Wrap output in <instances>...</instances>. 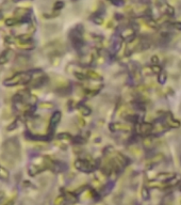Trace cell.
I'll use <instances>...</instances> for the list:
<instances>
[{
    "instance_id": "cell-3",
    "label": "cell",
    "mask_w": 181,
    "mask_h": 205,
    "mask_svg": "<svg viewBox=\"0 0 181 205\" xmlns=\"http://www.w3.org/2000/svg\"><path fill=\"white\" fill-rule=\"evenodd\" d=\"M32 80V76H31L30 72H19L17 74L13 75L10 78H7L3 81V85L5 87H15V85H27L30 83Z\"/></svg>"
},
{
    "instance_id": "cell-16",
    "label": "cell",
    "mask_w": 181,
    "mask_h": 205,
    "mask_svg": "<svg viewBox=\"0 0 181 205\" xmlns=\"http://www.w3.org/2000/svg\"><path fill=\"white\" fill-rule=\"evenodd\" d=\"M84 75L85 79H92L94 81H100L102 79V77L94 71H84Z\"/></svg>"
},
{
    "instance_id": "cell-25",
    "label": "cell",
    "mask_w": 181,
    "mask_h": 205,
    "mask_svg": "<svg viewBox=\"0 0 181 205\" xmlns=\"http://www.w3.org/2000/svg\"><path fill=\"white\" fill-rule=\"evenodd\" d=\"M72 141L76 145H81V144H83L85 142V139L83 137H81V136H77V137L72 138Z\"/></svg>"
},
{
    "instance_id": "cell-17",
    "label": "cell",
    "mask_w": 181,
    "mask_h": 205,
    "mask_svg": "<svg viewBox=\"0 0 181 205\" xmlns=\"http://www.w3.org/2000/svg\"><path fill=\"white\" fill-rule=\"evenodd\" d=\"M44 31L47 33V34H52V33H57L60 31V27L59 25L57 24H49V25H45L44 27Z\"/></svg>"
},
{
    "instance_id": "cell-2",
    "label": "cell",
    "mask_w": 181,
    "mask_h": 205,
    "mask_svg": "<svg viewBox=\"0 0 181 205\" xmlns=\"http://www.w3.org/2000/svg\"><path fill=\"white\" fill-rule=\"evenodd\" d=\"M83 26L82 25H77L76 27L72 29L68 33V39L70 44L76 48L77 50H80L84 46V40H83Z\"/></svg>"
},
{
    "instance_id": "cell-18",
    "label": "cell",
    "mask_w": 181,
    "mask_h": 205,
    "mask_svg": "<svg viewBox=\"0 0 181 205\" xmlns=\"http://www.w3.org/2000/svg\"><path fill=\"white\" fill-rule=\"evenodd\" d=\"M9 60H10V51L9 50H5L0 55V65H5V63L9 62Z\"/></svg>"
},
{
    "instance_id": "cell-11",
    "label": "cell",
    "mask_w": 181,
    "mask_h": 205,
    "mask_svg": "<svg viewBox=\"0 0 181 205\" xmlns=\"http://www.w3.org/2000/svg\"><path fill=\"white\" fill-rule=\"evenodd\" d=\"M164 121H165V125L167 127H172V128H179L180 127V122L176 119H174V116L170 113H164L163 116Z\"/></svg>"
},
{
    "instance_id": "cell-12",
    "label": "cell",
    "mask_w": 181,
    "mask_h": 205,
    "mask_svg": "<svg viewBox=\"0 0 181 205\" xmlns=\"http://www.w3.org/2000/svg\"><path fill=\"white\" fill-rule=\"evenodd\" d=\"M122 37H120L119 35H114L111 43V53L117 54L120 50V48H122Z\"/></svg>"
},
{
    "instance_id": "cell-23",
    "label": "cell",
    "mask_w": 181,
    "mask_h": 205,
    "mask_svg": "<svg viewBox=\"0 0 181 205\" xmlns=\"http://www.w3.org/2000/svg\"><path fill=\"white\" fill-rule=\"evenodd\" d=\"M166 80H167V74H166V72L162 71L160 74H158V82L160 85H165Z\"/></svg>"
},
{
    "instance_id": "cell-14",
    "label": "cell",
    "mask_w": 181,
    "mask_h": 205,
    "mask_svg": "<svg viewBox=\"0 0 181 205\" xmlns=\"http://www.w3.org/2000/svg\"><path fill=\"white\" fill-rule=\"evenodd\" d=\"M33 82H32V88H39L42 87V85H46L47 82H48V77L46 76V75H42V76L39 77H36V78L32 79ZM31 80V81H32Z\"/></svg>"
},
{
    "instance_id": "cell-1",
    "label": "cell",
    "mask_w": 181,
    "mask_h": 205,
    "mask_svg": "<svg viewBox=\"0 0 181 205\" xmlns=\"http://www.w3.org/2000/svg\"><path fill=\"white\" fill-rule=\"evenodd\" d=\"M0 159L9 168H14L15 165L22 160V148L17 138L12 137L3 142Z\"/></svg>"
},
{
    "instance_id": "cell-22",
    "label": "cell",
    "mask_w": 181,
    "mask_h": 205,
    "mask_svg": "<svg viewBox=\"0 0 181 205\" xmlns=\"http://www.w3.org/2000/svg\"><path fill=\"white\" fill-rule=\"evenodd\" d=\"M63 198L69 203H76L77 201H78V196H76L74 193H72V192H65Z\"/></svg>"
},
{
    "instance_id": "cell-10",
    "label": "cell",
    "mask_w": 181,
    "mask_h": 205,
    "mask_svg": "<svg viewBox=\"0 0 181 205\" xmlns=\"http://www.w3.org/2000/svg\"><path fill=\"white\" fill-rule=\"evenodd\" d=\"M109 127H110V130L114 131V133H127V131L131 130V127L129 126V125L125 124V123H119V122L111 123Z\"/></svg>"
},
{
    "instance_id": "cell-32",
    "label": "cell",
    "mask_w": 181,
    "mask_h": 205,
    "mask_svg": "<svg viewBox=\"0 0 181 205\" xmlns=\"http://www.w3.org/2000/svg\"><path fill=\"white\" fill-rule=\"evenodd\" d=\"M92 20L95 23V24H97V25H101V24H102V23H103V18H102V16L97 15V14H95V15L93 16Z\"/></svg>"
},
{
    "instance_id": "cell-21",
    "label": "cell",
    "mask_w": 181,
    "mask_h": 205,
    "mask_svg": "<svg viewBox=\"0 0 181 205\" xmlns=\"http://www.w3.org/2000/svg\"><path fill=\"white\" fill-rule=\"evenodd\" d=\"M10 179V173L8 171V169H5V167L0 166V179L2 181H8Z\"/></svg>"
},
{
    "instance_id": "cell-39",
    "label": "cell",
    "mask_w": 181,
    "mask_h": 205,
    "mask_svg": "<svg viewBox=\"0 0 181 205\" xmlns=\"http://www.w3.org/2000/svg\"><path fill=\"white\" fill-rule=\"evenodd\" d=\"M13 204H14V202H13V201H10V202H8L5 205H13Z\"/></svg>"
},
{
    "instance_id": "cell-41",
    "label": "cell",
    "mask_w": 181,
    "mask_h": 205,
    "mask_svg": "<svg viewBox=\"0 0 181 205\" xmlns=\"http://www.w3.org/2000/svg\"><path fill=\"white\" fill-rule=\"evenodd\" d=\"M179 190H180V191H181V184H180V185H179Z\"/></svg>"
},
{
    "instance_id": "cell-38",
    "label": "cell",
    "mask_w": 181,
    "mask_h": 205,
    "mask_svg": "<svg viewBox=\"0 0 181 205\" xmlns=\"http://www.w3.org/2000/svg\"><path fill=\"white\" fill-rule=\"evenodd\" d=\"M173 27L178 30H181V23H175V24H173Z\"/></svg>"
},
{
    "instance_id": "cell-13",
    "label": "cell",
    "mask_w": 181,
    "mask_h": 205,
    "mask_svg": "<svg viewBox=\"0 0 181 205\" xmlns=\"http://www.w3.org/2000/svg\"><path fill=\"white\" fill-rule=\"evenodd\" d=\"M176 173L174 172H161L157 175V181L158 182H163V183H167V182L172 181L176 177Z\"/></svg>"
},
{
    "instance_id": "cell-6",
    "label": "cell",
    "mask_w": 181,
    "mask_h": 205,
    "mask_svg": "<svg viewBox=\"0 0 181 205\" xmlns=\"http://www.w3.org/2000/svg\"><path fill=\"white\" fill-rule=\"evenodd\" d=\"M61 119H62L61 111L55 110V111L52 113V116H51L50 121H49V134L53 133V131L55 130V128H57V126L59 125Z\"/></svg>"
},
{
    "instance_id": "cell-30",
    "label": "cell",
    "mask_w": 181,
    "mask_h": 205,
    "mask_svg": "<svg viewBox=\"0 0 181 205\" xmlns=\"http://www.w3.org/2000/svg\"><path fill=\"white\" fill-rule=\"evenodd\" d=\"M58 139L59 140H72V136L68 133H62L58 135Z\"/></svg>"
},
{
    "instance_id": "cell-29",
    "label": "cell",
    "mask_w": 181,
    "mask_h": 205,
    "mask_svg": "<svg viewBox=\"0 0 181 205\" xmlns=\"http://www.w3.org/2000/svg\"><path fill=\"white\" fill-rule=\"evenodd\" d=\"M141 194H142L143 199L144 200H148L149 196H150V193H149V190L147 187H143L142 188V191H141Z\"/></svg>"
},
{
    "instance_id": "cell-8",
    "label": "cell",
    "mask_w": 181,
    "mask_h": 205,
    "mask_svg": "<svg viewBox=\"0 0 181 205\" xmlns=\"http://www.w3.org/2000/svg\"><path fill=\"white\" fill-rule=\"evenodd\" d=\"M47 166H46V162H45V159H43V162L41 165H37V164H31L29 165L28 167V173L31 175V176H34V175L39 174V173L43 172L44 170H46Z\"/></svg>"
},
{
    "instance_id": "cell-37",
    "label": "cell",
    "mask_w": 181,
    "mask_h": 205,
    "mask_svg": "<svg viewBox=\"0 0 181 205\" xmlns=\"http://www.w3.org/2000/svg\"><path fill=\"white\" fill-rule=\"evenodd\" d=\"M113 5H117V7H120V5H124V0H110Z\"/></svg>"
},
{
    "instance_id": "cell-20",
    "label": "cell",
    "mask_w": 181,
    "mask_h": 205,
    "mask_svg": "<svg viewBox=\"0 0 181 205\" xmlns=\"http://www.w3.org/2000/svg\"><path fill=\"white\" fill-rule=\"evenodd\" d=\"M164 159V155L163 154H156L155 156H153V157L149 159V164L151 165H156V164H159V162H161L162 160Z\"/></svg>"
},
{
    "instance_id": "cell-24",
    "label": "cell",
    "mask_w": 181,
    "mask_h": 205,
    "mask_svg": "<svg viewBox=\"0 0 181 205\" xmlns=\"http://www.w3.org/2000/svg\"><path fill=\"white\" fill-rule=\"evenodd\" d=\"M114 187V182H108L102 188V194H108Z\"/></svg>"
},
{
    "instance_id": "cell-36",
    "label": "cell",
    "mask_w": 181,
    "mask_h": 205,
    "mask_svg": "<svg viewBox=\"0 0 181 205\" xmlns=\"http://www.w3.org/2000/svg\"><path fill=\"white\" fill-rule=\"evenodd\" d=\"M130 150H131V152H132L135 156H140L141 155V150L139 148H135V146H133V148H131Z\"/></svg>"
},
{
    "instance_id": "cell-7",
    "label": "cell",
    "mask_w": 181,
    "mask_h": 205,
    "mask_svg": "<svg viewBox=\"0 0 181 205\" xmlns=\"http://www.w3.org/2000/svg\"><path fill=\"white\" fill-rule=\"evenodd\" d=\"M153 125L151 123L148 122H142L140 124H138L136 126V131H138L139 135H142V136H149L153 131Z\"/></svg>"
},
{
    "instance_id": "cell-26",
    "label": "cell",
    "mask_w": 181,
    "mask_h": 205,
    "mask_svg": "<svg viewBox=\"0 0 181 205\" xmlns=\"http://www.w3.org/2000/svg\"><path fill=\"white\" fill-rule=\"evenodd\" d=\"M39 108H43V109H52L55 107L52 102H39Z\"/></svg>"
},
{
    "instance_id": "cell-5",
    "label": "cell",
    "mask_w": 181,
    "mask_h": 205,
    "mask_svg": "<svg viewBox=\"0 0 181 205\" xmlns=\"http://www.w3.org/2000/svg\"><path fill=\"white\" fill-rule=\"evenodd\" d=\"M31 66V59L30 57L26 55H17L14 60V68H26Z\"/></svg>"
},
{
    "instance_id": "cell-33",
    "label": "cell",
    "mask_w": 181,
    "mask_h": 205,
    "mask_svg": "<svg viewBox=\"0 0 181 205\" xmlns=\"http://www.w3.org/2000/svg\"><path fill=\"white\" fill-rule=\"evenodd\" d=\"M151 71H153V74H160L162 72V68L160 65H153L151 66Z\"/></svg>"
},
{
    "instance_id": "cell-15",
    "label": "cell",
    "mask_w": 181,
    "mask_h": 205,
    "mask_svg": "<svg viewBox=\"0 0 181 205\" xmlns=\"http://www.w3.org/2000/svg\"><path fill=\"white\" fill-rule=\"evenodd\" d=\"M31 13L30 9H25V8H18V9L15 10L14 12V15H15V18H17L18 20H20L22 18L28 17L29 14Z\"/></svg>"
},
{
    "instance_id": "cell-34",
    "label": "cell",
    "mask_w": 181,
    "mask_h": 205,
    "mask_svg": "<svg viewBox=\"0 0 181 205\" xmlns=\"http://www.w3.org/2000/svg\"><path fill=\"white\" fill-rule=\"evenodd\" d=\"M18 125H19V120H15L11 125H9V127H8V130H13V129H15L16 127L18 126Z\"/></svg>"
},
{
    "instance_id": "cell-27",
    "label": "cell",
    "mask_w": 181,
    "mask_h": 205,
    "mask_svg": "<svg viewBox=\"0 0 181 205\" xmlns=\"http://www.w3.org/2000/svg\"><path fill=\"white\" fill-rule=\"evenodd\" d=\"M19 23V20L17 19V18L15 17H12V18H8L7 20H5V25L9 27H13V26H16V25Z\"/></svg>"
},
{
    "instance_id": "cell-28",
    "label": "cell",
    "mask_w": 181,
    "mask_h": 205,
    "mask_svg": "<svg viewBox=\"0 0 181 205\" xmlns=\"http://www.w3.org/2000/svg\"><path fill=\"white\" fill-rule=\"evenodd\" d=\"M64 8V2L62 0H58L53 5V11H60Z\"/></svg>"
},
{
    "instance_id": "cell-4",
    "label": "cell",
    "mask_w": 181,
    "mask_h": 205,
    "mask_svg": "<svg viewBox=\"0 0 181 205\" xmlns=\"http://www.w3.org/2000/svg\"><path fill=\"white\" fill-rule=\"evenodd\" d=\"M75 167L81 172L91 173L95 171V169L97 168V164L93 160L87 159V158H78L75 162Z\"/></svg>"
},
{
    "instance_id": "cell-31",
    "label": "cell",
    "mask_w": 181,
    "mask_h": 205,
    "mask_svg": "<svg viewBox=\"0 0 181 205\" xmlns=\"http://www.w3.org/2000/svg\"><path fill=\"white\" fill-rule=\"evenodd\" d=\"M141 74L144 75V76H150V75L153 74L151 68H149V66H145V68H143L142 71H141Z\"/></svg>"
},
{
    "instance_id": "cell-19",
    "label": "cell",
    "mask_w": 181,
    "mask_h": 205,
    "mask_svg": "<svg viewBox=\"0 0 181 205\" xmlns=\"http://www.w3.org/2000/svg\"><path fill=\"white\" fill-rule=\"evenodd\" d=\"M77 108H78V110L80 111V113L83 114V116H89V114H91V109H89L86 105H84V104H78Z\"/></svg>"
},
{
    "instance_id": "cell-35",
    "label": "cell",
    "mask_w": 181,
    "mask_h": 205,
    "mask_svg": "<svg viewBox=\"0 0 181 205\" xmlns=\"http://www.w3.org/2000/svg\"><path fill=\"white\" fill-rule=\"evenodd\" d=\"M150 62L153 63V65H159V57L158 56H153L150 58Z\"/></svg>"
},
{
    "instance_id": "cell-9",
    "label": "cell",
    "mask_w": 181,
    "mask_h": 205,
    "mask_svg": "<svg viewBox=\"0 0 181 205\" xmlns=\"http://www.w3.org/2000/svg\"><path fill=\"white\" fill-rule=\"evenodd\" d=\"M119 36L122 37V40H126V41L130 42L135 37V29L133 27H125L120 31Z\"/></svg>"
},
{
    "instance_id": "cell-40",
    "label": "cell",
    "mask_w": 181,
    "mask_h": 205,
    "mask_svg": "<svg viewBox=\"0 0 181 205\" xmlns=\"http://www.w3.org/2000/svg\"><path fill=\"white\" fill-rule=\"evenodd\" d=\"M14 2H17V1H22V0H13Z\"/></svg>"
}]
</instances>
